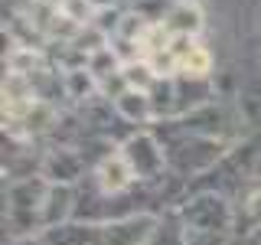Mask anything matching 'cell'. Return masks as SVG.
Instances as JSON below:
<instances>
[{
    "instance_id": "52a82bcc",
    "label": "cell",
    "mask_w": 261,
    "mask_h": 245,
    "mask_svg": "<svg viewBox=\"0 0 261 245\" xmlns=\"http://www.w3.org/2000/svg\"><path fill=\"white\" fill-rule=\"evenodd\" d=\"M92 183L98 186V193H105V196H124L130 193L134 186H141L137 183V177L130 174V167H127V160L121 157V151H111V154H105L101 160L92 167Z\"/></svg>"
},
{
    "instance_id": "4fadbf2b",
    "label": "cell",
    "mask_w": 261,
    "mask_h": 245,
    "mask_svg": "<svg viewBox=\"0 0 261 245\" xmlns=\"http://www.w3.org/2000/svg\"><path fill=\"white\" fill-rule=\"evenodd\" d=\"M186 245H228V235H216V232H186Z\"/></svg>"
},
{
    "instance_id": "8992f818",
    "label": "cell",
    "mask_w": 261,
    "mask_h": 245,
    "mask_svg": "<svg viewBox=\"0 0 261 245\" xmlns=\"http://www.w3.org/2000/svg\"><path fill=\"white\" fill-rule=\"evenodd\" d=\"M160 212H134L101 226V245H150Z\"/></svg>"
},
{
    "instance_id": "30bf717a",
    "label": "cell",
    "mask_w": 261,
    "mask_h": 245,
    "mask_svg": "<svg viewBox=\"0 0 261 245\" xmlns=\"http://www.w3.org/2000/svg\"><path fill=\"white\" fill-rule=\"evenodd\" d=\"M114 114H118L121 121H127V125H134V128L157 121L150 95H147V92H137V88H127V92L114 102Z\"/></svg>"
},
{
    "instance_id": "3957f363",
    "label": "cell",
    "mask_w": 261,
    "mask_h": 245,
    "mask_svg": "<svg viewBox=\"0 0 261 245\" xmlns=\"http://www.w3.org/2000/svg\"><path fill=\"white\" fill-rule=\"evenodd\" d=\"M176 212L183 219L186 232H216L232 235L235 229V203L216 190H199L176 203Z\"/></svg>"
},
{
    "instance_id": "5bb4252c",
    "label": "cell",
    "mask_w": 261,
    "mask_h": 245,
    "mask_svg": "<svg viewBox=\"0 0 261 245\" xmlns=\"http://www.w3.org/2000/svg\"><path fill=\"white\" fill-rule=\"evenodd\" d=\"M10 245H46L39 235H27V239H10Z\"/></svg>"
},
{
    "instance_id": "ba28073f",
    "label": "cell",
    "mask_w": 261,
    "mask_h": 245,
    "mask_svg": "<svg viewBox=\"0 0 261 245\" xmlns=\"http://www.w3.org/2000/svg\"><path fill=\"white\" fill-rule=\"evenodd\" d=\"M39 239H43L46 245H101V223L69 219V223L43 229Z\"/></svg>"
},
{
    "instance_id": "9c48e42d",
    "label": "cell",
    "mask_w": 261,
    "mask_h": 245,
    "mask_svg": "<svg viewBox=\"0 0 261 245\" xmlns=\"http://www.w3.org/2000/svg\"><path fill=\"white\" fill-rule=\"evenodd\" d=\"M163 27H167L170 36H190V39H196L199 30H202L199 4H193V0H173L170 10H167V16H163Z\"/></svg>"
},
{
    "instance_id": "8fae6325",
    "label": "cell",
    "mask_w": 261,
    "mask_h": 245,
    "mask_svg": "<svg viewBox=\"0 0 261 245\" xmlns=\"http://www.w3.org/2000/svg\"><path fill=\"white\" fill-rule=\"evenodd\" d=\"M235 226L239 229L245 226V232L248 229H261V177L245 186L239 206H235Z\"/></svg>"
},
{
    "instance_id": "7c38bea8",
    "label": "cell",
    "mask_w": 261,
    "mask_h": 245,
    "mask_svg": "<svg viewBox=\"0 0 261 245\" xmlns=\"http://www.w3.org/2000/svg\"><path fill=\"white\" fill-rule=\"evenodd\" d=\"M150 245H186V226L176 209L160 212V223H157V232H153Z\"/></svg>"
},
{
    "instance_id": "7a4b0ae2",
    "label": "cell",
    "mask_w": 261,
    "mask_h": 245,
    "mask_svg": "<svg viewBox=\"0 0 261 245\" xmlns=\"http://www.w3.org/2000/svg\"><path fill=\"white\" fill-rule=\"evenodd\" d=\"M46 196H49V180L46 177L10 180V183L4 186V226L10 229V239L43 235V229H46Z\"/></svg>"
},
{
    "instance_id": "5b68a950",
    "label": "cell",
    "mask_w": 261,
    "mask_h": 245,
    "mask_svg": "<svg viewBox=\"0 0 261 245\" xmlns=\"http://www.w3.org/2000/svg\"><path fill=\"white\" fill-rule=\"evenodd\" d=\"M88 174L92 167L85 160V151L75 147H49L39 160V177H46L56 186H79Z\"/></svg>"
},
{
    "instance_id": "6da1fadb",
    "label": "cell",
    "mask_w": 261,
    "mask_h": 245,
    "mask_svg": "<svg viewBox=\"0 0 261 245\" xmlns=\"http://www.w3.org/2000/svg\"><path fill=\"white\" fill-rule=\"evenodd\" d=\"M153 134L160 137L163 151H167L170 174L179 177V180H193L199 174H209L222 160V154L228 151L225 141L193 134V131L179 128L176 121H153Z\"/></svg>"
},
{
    "instance_id": "277c9868",
    "label": "cell",
    "mask_w": 261,
    "mask_h": 245,
    "mask_svg": "<svg viewBox=\"0 0 261 245\" xmlns=\"http://www.w3.org/2000/svg\"><path fill=\"white\" fill-rule=\"evenodd\" d=\"M121 157L127 160L130 174L137 177V183H157L170 174L167 167V151H163L160 137L153 131H130L121 141Z\"/></svg>"
}]
</instances>
